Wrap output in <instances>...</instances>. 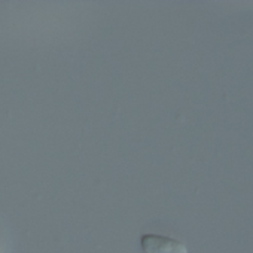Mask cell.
<instances>
[{
	"mask_svg": "<svg viewBox=\"0 0 253 253\" xmlns=\"http://www.w3.org/2000/svg\"><path fill=\"white\" fill-rule=\"evenodd\" d=\"M140 244L145 253H188V249L183 243L164 235H143Z\"/></svg>",
	"mask_w": 253,
	"mask_h": 253,
	"instance_id": "cell-1",
	"label": "cell"
}]
</instances>
